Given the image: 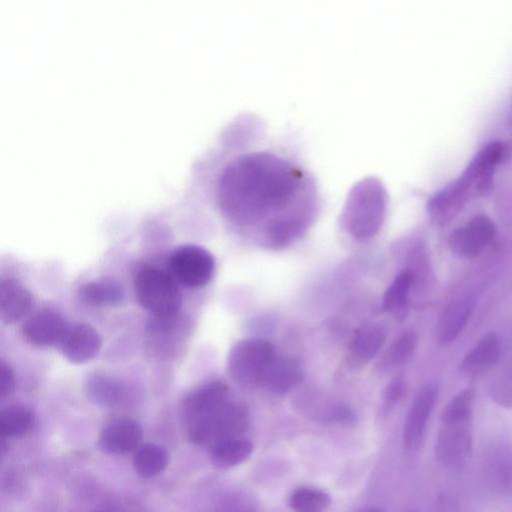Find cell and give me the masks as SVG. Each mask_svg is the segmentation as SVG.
<instances>
[{"mask_svg":"<svg viewBox=\"0 0 512 512\" xmlns=\"http://www.w3.org/2000/svg\"><path fill=\"white\" fill-rule=\"evenodd\" d=\"M228 399V387L220 381L207 383L191 391L181 405L184 424L187 426Z\"/></svg>","mask_w":512,"mask_h":512,"instance_id":"16","label":"cell"},{"mask_svg":"<svg viewBox=\"0 0 512 512\" xmlns=\"http://www.w3.org/2000/svg\"><path fill=\"white\" fill-rule=\"evenodd\" d=\"M406 386L401 380L392 382L385 391V402L387 405L398 403L404 396Z\"/></svg>","mask_w":512,"mask_h":512,"instance_id":"34","label":"cell"},{"mask_svg":"<svg viewBox=\"0 0 512 512\" xmlns=\"http://www.w3.org/2000/svg\"><path fill=\"white\" fill-rule=\"evenodd\" d=\"M474 303L469 297H462L452 301L442 313L438 327L437 339L441 345L452 343L467 324Z\"/></svg>","mask_w":512,"mask_h":512,"instance_id":"18","label":"cell"},{"mask_svg":"<svg viewBox=\"0 0 512 512\" xmlns=\"http://www.w3.org/2000/svg\"><path fill=\"white\" fill-rule=\"evenodd\" d=\"M511 146L501 140L486 143L461 175L437 191L427 203L431 220L444 225L475 196L486 195L493 186L497 169L509 159Z\"/></svg>","mask_w":512,"mask_h":512,"instance_id":"2","label":"cell"},{"mask_svg":"<svg viewBox=\"0 0 512 512\" xmlns=\"http://www.w3.org/2000/svg\"><path fill=\"white\" fill-rule=\"evenodd\" d=\"M252 452L253 443L243 436H236L210 447V458L216 467L228 469L245 462Z\"/></svg>","mask_w":512,"mask_h":512,"instance_id":"21","label":"cell"},{"mask_svg":"<svg viewBox=\"0 0 512 512\" xmlns=\"http://www.w3.org/2000/svg\"><path fill=\"white\" fill-rule=\"evenodd\" d=\"M35 422L33 412L22 405H11L0 414V432L6 438L21 437L28 433Z\"/></svg>","mask_w":512,"mask_h":512,"instance_id":"24","label":"cell"},{"mask_svg":"<svg viewBox=\"0 0 512 512\" xmlns=\"http://www.w3.org/2000/svg\"><path fill=\"white\" fill-rule=\"evenodd\" d=\"M142 437V428L137 422L116 419L101 431L99 446L108 454L124 455L135 452L141 446Z\"/></svg>","mask_w":512,"mask_h":512,"instance_id":"14","label":"cell"},{"mask_svg":"<svg viewBox=\"0 0 512 512\" xmlns=\"http://www.w3.org/2000/svg\"><path fill=\"white\" fill-rule=\"evenodd\" d=\"M355 190L343 213V224L353 237L361 240L373 237L381 228L385 217V193L379 185Z\"/></svg>","mask_w":512,"mask_h":512,"instance_id":"5","label":"cell"},{"mask_svg":"<svg viewBox=\"0 0 512 512\" xmlns=\"http://www.w3.org/2000/svg\"><path fill=\"white\" fill-rule=\"evenodd\" d=\"M176 316L156 317L149 326L148 349L158 357L175 355L183 343L185 323Z\"/></svg>","mask_w":512,"mask_h":512,"instance_id":"13","label":"cell"},{"mask_svg":"<svg viewBox=\"0 0 512 512\" xmlns=\"http://www.w3.org/2000/svg\"><path fill=\"white\" fill-rule=\"evenodd\" d=\"M479 470L487 488L503 497H512V442H488L479 457Z\"/></svg>","mask_w":512,"mask_h":512,"instance_id":"7","label":"cell"},{"mask_svg":"<svg viewBox=\"0 0 512 512\" xmlns=\"http://www.w3.org/2000/svg\"><path fill=\"white\" fill-rule=\"evenodd\" d=\"M274 357V348L266 340L245 338L230 349L227 358L228 372L242 387L262 386L264 375Z\"/></svg>","mask_w":512,"mask_h":512,"instance_id":"6","label":"cell"},{"mask_svg":"<svg viewBox=\"0 0 512 512\" xmlns=\"http://www.w3.org/2000/svg\"><path fill=\"white\" fill-rule=\"evenodd\" d=\"M32 296L15 279H2L0 282V315L4 323L11 324L20 320L30 310Z\"/></svg>","mask_w":512,"mask_h":512,"instance_id":"17","label":"cell"},{"mask_svg":"<svg viewBox=\"0 0 512 512\" xmlns=\"http://www.w3.org/2000/svg\"><path fill=\"white\" fill-rule=\"evenodd\" d=\"M495 232L491 219L477 214L450 234L448 245L457 256L474 258L492 242Z\"/></svg>","mask_w":512,"mask_h":512,"instance_id":"11","label":"cell"},{"mask_svg":"<svg viewBox=\"0 0 512 512\" xmlns=\"http://www.w3.org/2000/svg\"><path fill=\"white\" fill-rule=\"evenodd\" d=\"M59 347L68 361L82 364L99 353L101 338L92 326L80 323L68 328Z\"/></svg>","mask_w":512,"mask_h":512,"instance_id":"15","label":"cell"},{"mask_svg":"<svg viewBox=\"0 0 512 512\" xmlns=\"http://www.w3.org/2000/svg\"><path fill=\"white\" fill-rule=\"evenodd\" d=\"M418 342L413 330L403 331L389 347L383 358L386 367H396L405 363L413 354Z\"/></svg>","mask_w":512,"mask_h":512,"instance_id":"29","label":"cell"},{"mask_svg":"<svg viewBox=\"0 0 512 512\" xmlns=\"http://www.w3.org/2000/svg\"><path fill=\"white\" fill-rule=\"evenodd\" d=\"M386 329L380 324H367L359 328L353 338L354 354L362 361L371 360L383 346Z\"/></svg>","mask_w":512,"mask_h":512,"instance_id":"25","label":"cell"},{"mask_svg":"<svg viewBox=\"0 0 512 512\" xmlns=\"http://www.w3.org/2000/svg\"><path fill=\"white\" fill-rule=\"evenodd\" d=\"M407 512H419V511L411 509V510H408Z\"/></svg>","mask_w":512,"mask_h":512,"instance_id":"36","label":"cell"},{"mask_svg":"<svg viewBox=\"0 0 512 512\" xmlns=\"http://www.w3.org/2000/svg\"><path fill=\"white\" fill-rule=\"evenodd\" d=\"M489 393L497 405L512 408V367L505 369L494 379Z\"/></svg>","mask_w":512,"mask_h":512,"instance_id":"31","label":"cell"},{"mask_svg":"<svg viewBox=\"0 0 512 512\" xmlns=\"http://www.w3.org/2000/svg\"><path fill=\"white\" fill-rule=\"evenodd\" d=\"M169 265L176 279L190 288L206 285L215 268L214 258L209 251L196 245H184L175 249Z\"/></svg>","mask_w":512,"mask_h":512,"instance_id":"9","label":"cell"},{"mask_svg":"<svg viewBox=\"0 0 512 512\" xmlns=\"http://www.w3.org/2000/svg\"><path fill=\"white\" fill-rule=\"evenodd\" d=\"M134 290L140 305L155 317L175 315L181 306L182 296L175 280L156 267H143L136 273Z\"/></svg>","mask_w":512,"mask_h":512,"instance_id":"4","label":"cell"},{"mask_svg":"<svg viewBox=\"0 0 512 512\" xmlns=\"http://www.w3.org/2000/svg\"><path fill=\"white\" fill-rule=\"evenodd\" d=\"M412 282L413 274L408 270L402 271L395 277L383 297L385 311L396 312L405 306Z\"/></svg>","mask_w":512,"mask_h":512,"instance_id":"27","label":"cell"},{"mask_svg":"<svg viewBox=\"0 0 512 512\" xmlns=\"http://www.w3.org/2000/svg\"><path fill=\"white\" fill-rule=\"evenodd\" d=\"M356 512H385V511L378 506H367V507H363V508L357 510Z\"/></svg>","mask_w":512,"mask_h":512,"instance_id":"35","label":"cell"},{"mask_svg":"<svg viewBox=\"0 0 512 512\" xmlns=\"http://www.w3.org/2000/svg\"><path fill=\"white\" fill-rule=\"evenodd\" d=\"M248 424L246 406L228 399L186 427L193 444L212 447L222 440L242 436Z\"/></svg>","mask_w":512,"mask_h":512,"instance_id":"3","label":"cell"},{"mask_svg":"<svg viewBox=\"0 0 512 512\" xmlns=\"http://www.w3.org/2000/svg\"><path fill=\"white\" fill-rule=\"evenodd\" d=\"M15 388V378L11 367L1 361L0 365V396L5 398L9 396Z\"/></svg>","mask_w":512,"mask_h":512,"instance_id":"32","label":"cell"},{"mask_svg":"<svg viewBox=\"0 0 512 512\" xmlns=\"http://www.w3.org/2000/svg\"><path fill=\"white\" fill-rule=\"evenodd\" d=\"M459 502L455 494L444 491L437 497L433 512H459Z\"/></svg>","mask_w":512,"mask_h":512,"instance_id":"33","label":"cell"},{"mask_svg":"<svg viewBox=\"0 0 512 512\" xmlns=\"http://www.w3.org/2000/svg\"><path fill=\"white\" fill-rule=\"evenodd\" d=\"M472 401L473 391L461 390L444 406L440 422L472 421Z\"/></svg>","mask_w":512,"mask_h":512,"instance_id":"30","label":"cell"},{"mask_svg":"<svg viewBox=\"0 0 512 512\" xmlns=\"http://www.w3.org/2000/svg\"><path fill=\"white\" fill-rule=\"evenodd\" d=\"M330 503L327 492L311 486L298 487L289 497V505L294 512H325Z\"/></svg>","mask_w":512,"mask_h":512,"instance_id":"26","label":"cell"},{"mask_svg":"<svg viewBox=\"0 0 512 512\" xmlns=\"http://www.w3.org/2000/svg\"><path fill=\"white\" fill-rule=\"evenodd\" d=\"M213 188L222 215L239 226L257 224L268 216L271 223L307 222L316 203L313 177L293 160L268 149L230 156L217 171Z\"/></svg>","mask_w":512,"mask_h":512,"instance_id":"1","label":"cell"},{"mask_svg":"<svg viewBox=\"0 0 512 512\" xmlns=\"http://www.w3.org/2000/svg\"><path fill=\"white\" fill-rule=\"evenodd\" d=\"M87 392L97 403L115 405L122 397V387L114 380L101 375H95L87 382Z\"/></svg>","mask_w":512,"mask_h":512,"instance_id":"28","label":"cell"},{"mask_svg":"<svg viewBox=\"0 0 512 512\" xmlns=\"http://www.w3.org/2000/svg\"><path fill=\"white\" fill-rule=\"evenodd\" d=\"M168 462V452L158 444L147 443L134 452V469L143 478H152L160 474L167 467Z\"/></svg>","mask_w":512,"mask_h":512,"instance_id":"23","label":"cell"},{"mask_svg":"<svg viewBox=\"0 0 512 512\" xmlns=\"http://www.w3.org/2000/svg\"><path fill=\"white\" fill-rule=\"evenodd\" d=\"M437 396L438 386L432 382L422 385L416 392L403 426V443L409 451L421 447Z\"/></svg>","mask_w":512,"mask_h":512,"instance_id":"10","label":"cell"},{"mask_svg":"<svg viewBox=\"0 0 512 512\" xmlns=\"http://www.w3.org/2000/svg\"><path fill=\"white\" fill-rule=\"evenodd\" d=\"M501 353V344L494 333L485 335L462 359L460 371L466 375L479 374L492 367Z\"/></svg>","mask_w":512,"mask_h":512,"instance_id":"20","label":"cell"},{"mask_svg":"<svg viewBox=\"0 0 512 512\" xmlns=\"http://www.w3.org/2000/svg\"><path fill=\"white\" fill-rule=\"evenodd\" d=\"M302 372L298 362L289 357H274L262 382L272 393L285 394L293 389L301 380Z\"/></svg>","mask_w":512,"mask_h":512,"instance_id":"19","label":"cell"},{"mask_svg":"<svg viewBox=\"0 0 512 512\" xmlns=\"http://www.w3.org/2000/svg\"><path fill=\"white\" fill-rule=\"evenodd\" d=\"M440 423L434 448L436 459L446 469L459 470L471 456L472 421Z\"/></svg>","mask_w":512,"mask_h":512,"instance_id":"8","label":"cell"},{"mask_svg":"<svg viewBox=\"0 0 512 512\" xmlns=\"http://www.w3.org/2000/svg\"><path fill=\"white\" fill-rule=\"evenodd\" d=\"M68 328L60 313L44 308L35 312L24 322L22 334L26 341L34 346H59Z\"/></svg>","mask_w":512,"mask_h":512,"instance_id":"12","label":"cell"},{"mask_svg":"<svg viewBox=\"0 0 512 512\" xmlns=\"http://www.w3.org/2000/svg\"><path fill=\"white\" fill-rule=\"evenodd\" d=\"M80 300L94 307L115 306L124 299V289L114 279L93 280L82 285L78 291Z\"/></svg>","mask_w":512,"mask_h":512,"instance_id":"22","label":"cell"}]
</instances>
